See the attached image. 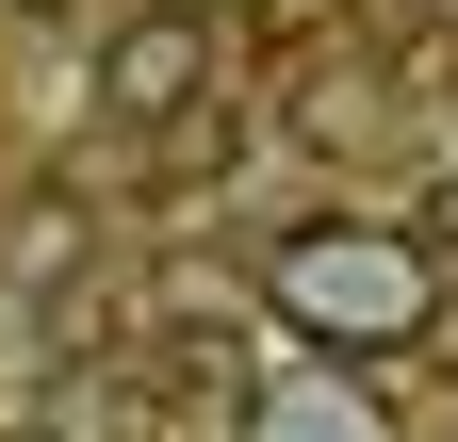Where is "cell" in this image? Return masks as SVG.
Segmentation results:
<instances>
[{"label": "cell", "mask_w": 458, "mask_h": 442, "mask_svg": "<svg viewBox=\"0 0 458 442\" xmlns=\"http://www.w3.org/2000/svg\"><path fill=\"white\" fill-rule=\"evenodd\" d=\"M262 311L311 361H410L442 327V262H426L410 213H311V230L262 246Z\"/></svg>", "instance_id": "cell-1"}, {"label": "cell", "mask_w": 458, "mask_h": 442, "mask_svg": "<svg viewBox=\"0 0 458 442\" xmlns=\"http://www.w3.org/2000/svg\"><path fill=\"white\" fill-rule=\"evenodd\" d=\"M98 98H114L131 132L213 115V17H197V0H131V17L98 33Z\"/></svg>", "instance_id": "cell-2"}, {"label": "cell", "mask_w": 458, "mask_h": 442, "mask_svg": "<svg viewBox=\"0 0 458 442\" xmlns=\"http://www.w3.org/2000/svg\"><path fill=\"white\" fill-rule=\"evenodd\" d=\"M229 442H410V426H393L377 361H295V377H262V394H246Z\"/></svg>", "instance_id": "cell-3"}]
</instances>
